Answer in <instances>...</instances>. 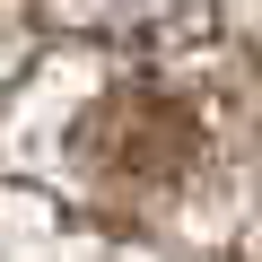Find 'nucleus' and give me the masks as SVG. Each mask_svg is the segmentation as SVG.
I'll list each match as a JSON object with an SVG mask.
<instances>
[{"mask_svg": "<svg viewBox=\"0 0 262 262\" xmlns=\"http://www.w3.org/2000/svg\"><path fill=\"white\" fill-rule=\"evenodd\" d=\"M79 166L96 184H175L192 166V114L158 88L96 96V114L79 122Z\"/></svg>", "mask_w": 262, "mask_h": 262, "instance_id": "1", "label": "nucleus"}, {"mask_svg": "<svg viewBox=\"0 0 262 262\" xmlns=\"http://www.w3.org/2000/svg\"><path fill=\"white\" fill-rule=\"evenodd\" d=\"M96 44H192L210 27V0H61Z\"/></svg>", "mask_w": 262, "mask_h": 262, "instance_id": "2", "label": "nucleus"}]
</instances>
